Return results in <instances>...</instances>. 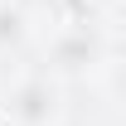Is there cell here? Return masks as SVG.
<instances>
[{
	"label": "cell",
	"mask_w": 126,
	"mask_h": 126,
	"mask_svg": "<svg viewBox=\"0 0 126 126\" xmlns=\"http://www.w3.org/2000/svg\"><path fill=\"white\" fill-rule=\"evenodd\" d=\"M19 34H24V19H19V10L0 5V44H15Z\"/></svg>",
	"instance_id": "obj_3"
},
{
	"label": "cell",
	"mask_w": 126,
	"mask_h": 126,
	"mask_svg": "<svg viewBox=\"0 0 126 126\" xmlns=\"http://www.w3.org/2000/svg\"><path fill=\"white\" fill-rule=\"evenodd\" d=\"M15 116L24 126H44L48 116H53V87H48V82H24L15 92Z\"/></svg>",
	"instance_id": "obj_1"
},
{
	"label": "cell",
	"mask_w": 126,
	"mask_h": 126,
	"mask_svg": "<svg viewBox=\"0 0 126 126\" xmlns=\"http://www.w3.org/2000/svg\"><path fill=\"white\" fill-rule=\"evenodd\" d=\"M53 53H58V63H68V68H82V63L92 58V39H87V34H73V39H63Z\"/></svg>",
	"instance_id": "obj_2"
},
{
	"label": "cell",
	"mask_w": 126,
	"mask_h": 126,
	"mask_svg": "<svg viewBox=\"0 0 126 126\" xmlns=\"http://www.w3.org/2000/svg\"><path fill=\"white\" fill-rule=\"evenodd\" d=\"M116 87H121V92H126V73H121V78H116Z\"/></svg>",
	"instance_id": "obj_4"
}]
</instances>
